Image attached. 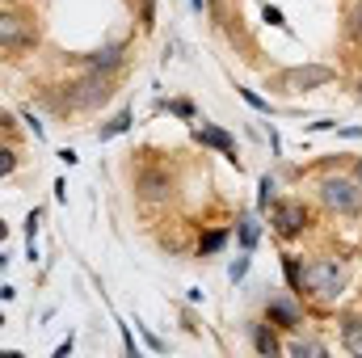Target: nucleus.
I'll return each instance as SVG.
<instances>
[{"label":"nucleus","mask_w":362,"mask_h":358,"mask_svg":"<svg viewBox=\"0 0 362 358\" xmlns=\"http://www.w3.org/2000/svg\"><path fill=\"white\" fill-rule=\"evenodd\" d=\"M346 282H350V266L341 258H308L303 262V291H299V299H312L316 308L333 304V299H341Z\"/></svg>","instance_id":"f257e3e1"},{"label":"nucleus","mask_w":362,"mask_h":358,"mask_svg":"<svg viewBox=\"0 0 362 358\" xmlns=\"http://www.w3.org/2000/svg\"><path fill=\"white\" fill-rule=\"evenodd\" d=\"M316 198L325 211L333 215H362V185L354 173H333V178H320L316 181Z\"/></svg>","instance_id":"f03ea898"},{"label":"nucleus","mask_w":362,"mask_h":358,"mask_svg":"<svg viewBox=\"0 0 362 358\" xmlns=\"http://www.w3.org/2000/svg\"><path fill=\"white\" fill-rule=\"evenodd\" d=\"M110 93H114V72H89L85 68L81 81L64 85V110H97L110 101Z\"/></svg>","instance_id":"7ed1b4c3"},{"label":"nucleus","mask_w":362,"mask_h":358,"mask_svg":"<svg viewBox=\"0 0 362 358\" xmlns=\"http://www.w3.org/2000/svg\"><path fill=\"white\" fill-rule=\"evenodd\" d=\"M333 81H337V72H333L329 64H299V68H282L278 76H270V89L299 97V93L325 89V85H333Z\"/></svg>","instance_id":"20e7f679"},{"label":"nucleus","mask_w":362,"mask_h":358,"mask_svg":"<svg viewBox=\"0 0 362 358\" xmlns=\"http://www.w3.org/2000/svg\"><path fill=\"white\" fill-rule=\"evenodd\" d=\"M270 228H274L278 241L299 236V232L308 228V207H303L299 198H282V202H274L270 207Z\"/></svg>","instance_id":"39448f33"},{"label":"nucleus","mask_w":362,"mask_h":358,"mask_svg":"<svg viewBox=\"0 0 362 358\" xmlns=\"http://www.w3.org/2000/svg\"><path fill=\"white\" fill-rule=\"evenodd\" d=\"M295 299H299L295 291H291V295H270V299H266V321H270L274 329H282V333H299V329H303V312H299Z\"/></svg>","instance_id":"423d86ee"},{"label":"nucleus","mask_w":362,"mask_h":358,"mask_svg":"<svg viewBox=\"0 0 362 358\" xmlns=\"http://www.w3.org/2000/svg\"><path fill=\"white\" fill-rule=\"evenodd\" d=\"M278 333H282V329H274L270 321H253V325H249L253 350H257V354H266V358L282 354V337H278Z\"/></svg>","instance_id":"0eeeda50"},{"label":"nucleus","mask_w":362,"mask_h":358,"mask_svg":"<svg viewBox=\"0 0 362 358\" xmlns=\"http://www.w3.org/2000/svg\"><path fill=\"white\" fill-rule=\"evenodd\" d=\"M0 34H4V55H17V51H25V47H30L25 21H21V17H13V13H4V17H0Z\"/></svg>","instance_id":"6e6552de"},{"label":"nucleus","mask_w":362,"mask_h":358,"mask_svg":"<svg viewBox=\"0 0 362 358\" xmlns=\"http://www.w3.org/2000/svg\"><path fill=\"white\" fill-rule=\"evenodd\" d=\"M194 139H198V144H206V148H219L232 165H240V156H236V139H232L223 127H198V131H194Z\"/></svg>","instance_id":"1a4fd4ad"},{"label":"nucleus","mask_w":362,"mask_h":358,"mask_svg":"<svg viewBox=\"0 0 362 358\" xmlns=\"http://www.w3.org/2000/svg\"><path fill=\"white\" fill-rule=\"evenodd\" d=\"M122 59H127V47H122V42H114V47H101V51L85 55V68H89V72H118V68H122Z\"/></svg>","instance_id":"9d476101"},{"label":"nucleus","mask_w":362,"mask_h":358,"mask_svg":"<svg viewBox=\"0 0 362 358\" xmlns=\"http://www.w3.org/2000/svg\"><path fill=\"white\" fill-rule=\"evenodd\" d=\"M139 198H148V202H160V198H169V190H173V178L169 173H160V169H152V173H139Z\"/></svg>","instance_id":"9b49d317"},{"label":"nucleus","mask_w":362,"mask_h":358,"mask_svg":"<svg viewBox=\"0 0 362 358\" xmlns=\"http://www.w3.org/2000/svg\"><path fill=\"white\" fill-rule=\"evenodd\" d=\"M337 333H341V346H346L350 354H362V316H354V312H341Z\"/></svg>","instance_id":"f8f14e48"},{"label":"nucleus","mask_w":362,"mask_h":358,"mask_svg":"<svg viewBox=\"0 0 362 358\" xmlns=\"http://www.w3.org/2000/svg\"><path fill=\"white\" fill-rule=\"evenodd\" d=\"M236 241H240V249H245V253H253V249H257V241H262V219H257V215H249V211H240V219H236Z\"/></svg>","instance_id":"ddd939ff"},{"label":"nucleus","mask_w":362,"mask_h":358,"mask_svg":"<svg viewBox=\"0 0 362 358\" xmlns=\"http://www.w3.org/2000/svg\"><path fill=\"white\" fill-rule=\"evenodd\" d=\"M228 236H232L228 228H206V232H202V241H198V258H211V253H219V249L228 245Z\"/></svg>","instance_id":"4468645a"},{"label":"nucleus","mask_w":362,"mask_h":358,"mask_svg":"<svg viewBox=\"0 0 362 358\" xmlns=\"http://www.w3.org/2000/svg\"><path fill=\"white\" fill-rule=\"evenodd\" d=\"M282 274H286V291H303V262L299 258H291V253H282Z\"/></svg>","instance_id":"2eb2a0df"},{"label":"nucleus","mask_w":362,"mask_h":358,"mask_svg":"<svg viewBox=\"0 0 362 358\" xmlns=\"http://www.w3.org/2000/svg\"><path fill=\"white\" fill-rule=\"evenodd\" d=\"M286 350L295 358H325V342H316V337H295V342H286Z\"/></svg>","instance_id":"dca6fc26"},{"label":"nucleus","mask_w":362,"mask_h":358,"mask_svg":"<svg viewBox=\"0 0 362 358\" xmlns=\"http://www.w3.org/2000/svg\"><path fill=\"white\" fill-rule=\"evenodd\" d=\"M346 38L350 42H362V0L350 4V13H346Z\"/></svg>","instance_id":"f3484780"},{"label":"nucleus","mask_w":362,"mask_h":358,"mask_svg":"<svg viewBox=\"0 0 362 358\" xmlns=\"http://www.w3.org/2000/svg\"><path fill=\"white\" fill-rule=\"evenodd\" d=\"M131 122H135V118H131V110H118V118L101 127V139H114V135H122V131H131Z\"/></svg>","instance_id":"a211bd4d"},{"label":"nucleus","mask_w":362,"mask_h":358,"mask_svg":"<svg viewBox=\"0 0 362 358\" xmlns=\"http://www.w3.org/2000/svg\"><path fill=\"white\" fill-rule=\"evenodd\" d=\"M262 17H266V25H274V30H282V34H286V30H291V25H286V17H282V8H278V4H262Z\"/></svg>","instance_id":"6ab92c4d"},{"label":"nucleus","mask_w":362,"mask_h":358,"mask_svg":"<svg viewBox=\"0 0 362 358\" xmlns=\"http://www.w3.org/2000/svg\"><path fill=\"white\" fill-rule=\"evenodd\" d=\"M38 224H42V211H30V215H25V241H30V258H38V253H34V236H38Z\"/></svg>","instance_id":"aec40b11"},{"label":"nucleus","mask_w":362,"mask_h":358,"mask_svg":"<svg viewBox=\"0 0 362 358\" xmlns=\"http://www.w3.org/2000/svg\"><path fill=\"white\" fill-rule=\"evenodd\" d=\"M240 97H245V101H249V105H253V110H262V114H274V105H270V101H266V97H262V93H253V89H249V85H245V89H240Z\"/></svg>","instance_id":"412c9836"},{"label":"nucleus","mask_w":362,"mask_h":358,"mask_svg":"<svg viewBox=\"0 0 362 358\" xmlns=\"http://www.w3.org/2000/svg\"><path fill=\"white\" fill-rule=\"evenodd\" d=\"M169 110H173L177 118H198V110H194V101H189V97H177V101H169Z\"/></svg>","instance_id":"4be33fe9"},{"label":"nucleus","mask_w":362,"mask_h":358,"mask_svg":"<svg viewBox=\"0 0 362 358\" xmlns=\"http://www.w3.org/2000/svg\"><path fill=\"white\" fill-rule=\"evenodd\" d=\"M13 169H17V152H13V148H8V144H4V148H0V173H4V178H8V173H13Z\"/></svg>","instance_id":"5701e85b"},{"label":"nucleus","mask_w":362,"mask_h":358,"mask_svg":"<svg viewBox=\"0 0 362 358\" xmlns=\"http://www.w3.org/2000/svg\"><path fill=\"white\" fill-rule=\"evenodd\" d=\"M257 202H262L266 211L274 207V178H262V190H257Z\"/></svg>","instance_id":"b1692460"},{"label":"nucleus","mask_w":362,"mask_h":358,"mask_svg":"<svg viewBox=\"0 0 362 358\" xmlns=\"http://www.w3.org/2000/svg\"><path fill=\"white\" fill-rule=\"evenodd\" d=\"M249 258H253V253H245V258H240L236 266L228 270V278H232V282H240V278H245V270H249Z\"/></svg>","instance_id":"393cba45"},{"label":"nucleus","mask_w":362,"mask_h":358,"mask_svg":"<svg viewBox=\"0 0 362 358\" xmlns=\"http://www.w3.org/2000/svg\"><path fill=\"white\" fill-rule=\"evenodd\" d=\"M68 354H72V337H64V342L55 346V354H51V358H68Z\"/></svg>","instance_id":"a878e982"},{"label":"nucleus","mask_w":362,"mask_h":358,"mask_svg":"<svg viewBox=\"0 0 362 358\" xmlns=\"http://www.w3.org/2000/svg\"><path fill=\"white\" fill-rule=\"evenodd\" d=\"M144 342H148L152 350H165V342H160V337H152V333H148V325H144Z\"/></svg>","instance_id":"bb28decb"},{"label":"nucleus","mask_w":362,"mask_h":358,"mask_svg":"<svg viewBox=\"0 0 362 358\" xmlns=\"http://www.w3.org/2000/svg\"><path fill=\"white\" fill-rule=\"evenodd\" d=\"M354 178H358V185H362V156L354 161Z\"/></svg>","instance_id":"cd10ccee"},{"label":"nucleus","mask_w":362,"mask_h":358,"mask_svg":"<svg viewBox=\"0 0 362 358\" xmlns=\"http://www.w3.org/2000/svg\"><path fill=\"white\" fill-rule=\"evenodd\" d=\"M189 4H194V8H206V0H189Z\"/></svg>","instance_id":"c85d7f7f"},{"label":"nucleus","mask_w":362,"mask_h":358,"mask_svg":"<svg viewBox=\"0 0 362 358\" xmlns=\"http://www.w3.org/2000/svg\"><path fill=\"white\" fill-rule=\"evenodd\" d=\"M358 101H362V81H358Z\"/></svg>","instance_id":"c756f323"}]
</instances>
